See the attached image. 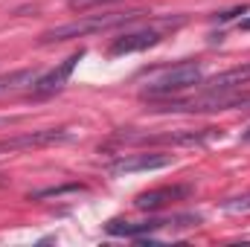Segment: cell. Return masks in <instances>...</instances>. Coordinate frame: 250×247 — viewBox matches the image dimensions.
I'll use <instances>...</instances> for the list:
<instances>
[{
  "instance_id": "1",
  "label": "cell",
  "mask_w": 250,
  "mask_h": 247,
  "mask_svg": "<svg viewBox=\"0 0 250 247\" xmlns=\"http://www.w3.org/2000/svg\"><path fill=\"white\" fill-rule=\"evenodd\" d=\"M201 82H204V67L198 62H184V64H175V67H163L154 76H148V82L143 87V96L163 99V96H172V93L192 90Z\"/></svg>"
},
{
  "instance_id": "2",
  "label": "cell",
  "mask_w": 250,
  "mask_h": 247,
  "mask_svg": "<svg viewBox=\"0 0 250 247\" xmlns=\"http://www.w3.org/2000/svg\"><path fill=\"white\" fill-rule=\"evenodd\" d=\"M137 18V12H114V15H90L84 21H70L64 26H56L50 32L41 35V44H56V41H70V38H84L93 32H105V29H117L123 23H131Z\"/></svg>"
},
{
  "instance_id": "3",
  "label": "cell",
  "mask_w": 250,
  "mask_h": 247,
  "mask_svg": "<svg viewBox=\"0 0 250 247\" xmlns=\"http://www.w3.org/2000/svg\"><path fill=\"white\" fill-rule=\"evenodd\" d=\"M198 224V215H175V218H148V221H123V218H114L105 224V230L111 236H125V239H154L157 230L163 227H175V224Z\"/></svg>"
},
{
  "instance_id": "4",
  "label": "cell",
  "mask_w": 250,
  "mask_h": 247,
  "mask_svg": "<svg viewBox=\"0 0 250 247\" xmlns=\"http://www.w3.org/2000/svg\"><path fill=\"white\" fill-rule=\"evenodd\" d=\"M166 166H172V154H157V151H148V154H125V157L111 163V175L157 172V169H166Z\"/></svg>"
},
{
  "instance_id": "5",
  "label": "cell",
  "mask_w": 250,
  "mask_h": 247,
  "mask_svg": "<svg viewBox=\"0 0 250 247\" xmlns=\"http://www.w3.org/2000/svg\"><path fill=\"white\" fill-rule=\"evenodd\" d=\"M163 41V32L160 29H134V32H125L120 38H114L108 56H128V53H140V50H148V47H157Z\"/></svg>"
},
{
  "instance_id": "6",
  "label": "cell",
  "mask_w": 250,
  "mask_h": 247,
  "mask_svg": "<svg viewBox=\"0 0 250 247\" xmlns=\"http://www.w3.org/2000/svg\"><path fill=\"white\" fill-rule=\"evenodd\" d=\"M189 192H192L189 186H160V189H148V192H140L134 198V206L143 209V212H157V209H163V206L187 198Z\"/></svg>"
},
{
  "instance_id": "7",
  "label": "cell",
  "mask_w": 250,
  "mask_h": 247,
  "mask_svg": "<svg viewBox=\"0 0 250 247\" xmlns=\"http://www.w3.org/2000/svg\"><path fill=\"white\" fill-rule=\"evenodd\" d=\"M82 59V53H73L70 59H64L59 67H53L50 73H41L38 76V82L32 84V90L35 93H56V90H62L64 84H67V79H70V73H73V67H76V62Z\"/></svg>"
},
{
  "instance_id": "8",
  "label": "cell",
  "mask_w": 250,
  "mask_h": 247,
  "mask_svg": "<svg viewBox=\"0 0 250 247\" xmlns=\"http://www.w3.org/2000/svg\"><path fill=\"white\" fill-rule=\"evenodd\" d=\"M201 84H207L209 90H236L242 84H250V62L236 64V67H230V70H224L212 79H204Z\"/></svg>"
},
{
  "instance_id": "9",
  "label": "cell",
  "mask_w": 250,
  "mask_h": 247,
  "mask_svg": "<svg viewBox=\"0 0 250 247\" xmlns=\"http://www.w3.org/2000/svg\"><path fill=\"white\" fill-rule=\"evenodd\" d=\"M38 70H18V73H9V76H0V96L3 93H15L21 87H32L38 82Z\"/></svg>"
},
{
  "instance_id": "10",
  "label": "cell",
  "mask_w": 250,
  "mask_h": 247,
  "mask_svg": "<svg viewBox=\"0 0 250 247\" xmlns=\"http://www.w3.org/2000/svg\"><path fill=\"white\" fill-rule=\"evenodd\" d=\"M224 212H250V195L236 198V201H230V204H224Z\"/></svg>"
},
{
  "instance_id": "11",
  "label": "cell",
  "mask_w": 250,
  "mask_h": 247,
  "mask_svg": "<svg viewBox=\"0 0 250 247\" xmlns=\"http://www.w3.org/2000/svg\"><path fill=\"white\" fill-rule=\"evenodd\" d=\"M64 192H82V186L73 184V186H62V189H44V192H35V198H59Z\"/></svg>"
},
{
  "instance_id": "12",
  "label": "cell",
  "mask_w": 250,
  "mask_h": 247,
  "mask_svg": "<svg viewBox=\"0 0 250 247\" xmlns=\"http://www.w3.org/2000/svg\"><path fill=\"white\" fill-rule=\"evenodd\" d=\"M73 9H87V6H102V3H114V0H67Z\"/></svg>"
},
{
  "instance_id": "13",
  "label": "cell",
  "mask_w": 250,
  "mask_h": 247,
  "mask_svg": "<svg viewBox=\"0 0 250 247\" xmlns=\"http://www.w3.org/2000/svg\"><path fill=\"white\" fill-rule=\"evenodd\" d=\"M242 140H245V143H250V128L245 131V134H242Z\"/></svg>"
},
{
  "instance_id": "14",
  "label": "cell",
  "mask_w": 250,
  "mask_h": 247,
  "mask_svg": "<svg viewBox=\"0 0 250 247\" xmlns=\"http://www.w3.org/2000/svg\"><path fill=\"white\" fill-rule=\"evenodd\" d=\"M245 108H250V99H248V102H245Z\"/></svg>"
}]
</instances>
